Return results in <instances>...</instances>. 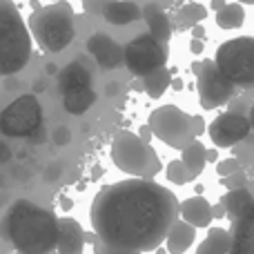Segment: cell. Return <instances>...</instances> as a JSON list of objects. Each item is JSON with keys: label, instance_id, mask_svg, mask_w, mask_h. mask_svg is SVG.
Instances as JSON below:
<instances>
[{"label": "cell", "instance_id": "6da1fadb", "mask_svg": "<svg viewBox=\"0 0 254 254\" xmlns=\"http://www.w3.org/2000/svg\"><path fill=\"white\" fill-rule=\"evenodd\" d=\"M179 216L176 194L145 179H127L103 188L89 212L98 241L134 252L158 250Z\"/></svg>", "mask_w": 254, "mask_h": 254}, {"label": "cell", "instance_id": "7a4b0ae2", "mask_svg": "<svg viewBox=\"0 0 254 254\" xmlns=\"http://www.w3.org/2000/svg\"><path fill=\"white\" fill-rule=\"evenodd\" d=\"M0 237L22 254H52L58 248L61 219L52 210L18 198L0 221Z\"/></svg>", "mask_w": 254, "mask_h": 254}, {"label": "cell", "instance_id": "3957f363", "mask_svg": "<svg viewBox=\"0 0 254 254\" xmlns=\"http://www.w3.org/2000/svg\"><path fill=\"white\" fill-rule=\"evenodd\" d=\"M31 58V36L13 0H0V76L25 69Z\"/></svg>", "mask_w": 254, "mask_h": 254}, {"label": "cell", "instance_id": "277c9868", "mask_svg": "<svg viewBox=\"0 0 254 254\" xmlns=\"http://www.w3.org/2000/svg\"><path fill=\"white\" fill-rule=\"evenodd\" d=\"M29 29L43 52H63L76 36L74 9L69 2H54L34 9V13L29 16Z\"/></svg>", "mask_w": 254, "mask_h": 254}, {"label": "cell", "instance_id": "5b68a950", "mask_svg": "<svg viewBox=\"0 0 254 254\" xmlns=\"http://www.w3.org/2000/svg\"><path fill=\"white\" fill-rule=\"evenodd\" d=\"M112 161L125 174H131L134 179L152 181L161 172V158L152 149V145L143 143L138 134L134 131H119L112 140Z\"/></svg>", "mask_w": 254, "mask_h": 254}, {"label": "cell", "instance_id": "8992f818", "mask_svg": "<svg viewBox=\"0 0 254 254\" xmlns=\"http://www.w3.org/2000/svg\"><path fill=\"white\" fill-rule=\"evenodd\" d=\"M214 63L234 87H254V38L239 36L216 49Z\"/></svg>", "mask_w": 254, "mask_h": 254}, {"label": "cell", "instance_id": "52a82bcc", "mask_svg": "<svg viewBox=\"0 0 254 254\" xmlns=\"http://www.w3.org/2000/svg\"><path fill=\"white\" fill-rule=\"evenodd\" d=\"M147 125L158 140H163L167 147L181 149V152L188 149L196 140V134H194V116L185 114L183 110H179L174 105L156 107L149 114Z\"/></svg>", "mask_w": 254, "mask_h": 254}, {"label": "cell", "instance_id": "ba28073f", "mask_svg": "<svg viewBox=\"0 0 254 254\" xmlns=\"http://www.w3.org/2000/svg\"><path fill=\"white\" fill-rule=\"evenodd\" d=\"M170 56L165 43L156 40L152 34H143L125 45V67L136 78H147L149 74L163 69Z\"/></svg>", "mask_w": 254, "mask_h": 254}, {"label": "cell", "instance_id": "9c48e42d", "mask_svg": "<svg viewBox=\"0 0 254 254\" xmlns=\"http://www.w3.org/2000/svg\"><path fill=\"white\" fill-rule=\"evenodd\" d=\"M40 127H43V110L34 94L16 98L0 112V131L4 136L22 138V136H31Z\"/></svg>", "mask_w": 254, "mask_h": 254}, {"label": "cell", "instance_id": "30bf717a", "mask_svg": "<svg viewBox=\"0 0 254 254\" xmlns=\"http://www.w3.org/2000/svg\"><path fill=\"white\" fill-rule=\"evenodd\" d=\"M192 71L196 74V87H198V101L203 110H216L225 105L234 94V85L223 76V71L216 67L214 61L194 63Z\"/></svg>", "mask_w": 254, "mask_h": 254}, {"label": "cell", "instance_id": "8fae6325", "mask_svg": "<svg viewBox=\"0 0 254 254\" xmlns=\"http://www.w3.org/2000/svg\"><path fill=\"white\" fill-rule=\"evenodd\" d=\"M250 129L252 125L248 116L239 114V112H225L212 121L207 127V134L216 147H232V145L246 140Z\"/></svg>", "mask_w": 254, "mask_h": 254}, {"label": "cell", "instance_id": "7c38bea8", "mask_svg": "<svg viewBox=\"0 0 254 254\" xmlns=\"http://www.w3.org/2000/svg\"><path fill=\"white\" fill-rule=\"evenodd\" d=\"M87 52L96 58V63L103 69H116V67H121V63L125 65V47H121L110 36L94 34L87 40Z\"/></svg>", "mask_w": 254, "mask_h": 254}, {"label": "cell", "instance_id": "4fadbf2b", "mask_svg": "<svg viewBox=\"0 0 254 254\" xmlns=\"http://www.w3.org/2000/svg\"><path fill=\"white\" fill-rule=\"evenodd\" d=\"M85 248V230L71 216L61 219V237H58V254H83Z\"/></svg>", "mask_w": 254, "mask_h": 254}, {"label": "cell", "instance_id": "5bb4252c", "mask_svg": "<svg viewBox=\"0 0 254 254\" xmlns=\"http://www.w3.org/2000/svg\"><path fill=\"white\" fill-rule=\"evenodd\" d=\"M181 219L185 223H190L192 228H210L212 219H214V212H212V205L207 198L192 196L181 203Z\"/></svg>", "mask_w": 254, "mask_h": 254}, {"label": "cell", "instance_id": "9a60e30c", "mask_svg": "<svg viewBox=\"0 0 254 254\" xmlns=\"http://www.w3.org/2000/svg\"><path fill=\"white\" fill-rule=\"evenodd\" d=\"M230 254H254V207L232 225V252Z\"/></svg>", "mask_w": 254, "mask_h": 254}, {"label": "cell", "instance_id": "2e32d148", "mask_svg": "<svg viewBox=\"0 0 254 254\" xmlns=\"http://www.w3.org/2000/svg\"><path fill=\"white\" fill-rule=\"evenodd\" d=\"M92 85V74L85 65H80L78 61L69 63L67 67H63L58 71V89L63 94L69 92H78V89H89Z\"/></svg>", "mask_w": 254, "mask_h": 254}, {"label": "cell", "instance_id": "e0dca14e", "mask_svg": "<svg viewBox=\"0 0 254 254\" xmlns=\"http://www.w3.org/2000/svg\"><path fill=\"white\" fill-rule=\"evenodd\" d=\"M143 20L147 22L149 34H152L154 38L161 40V43H165V45L170 43V38H172V20L167 18V13L163 11L156 2H147L143 7Z\"/></svg>", "mask_w": 254, "mask_h": 254}, {"label": "cell", "instance_id": "ac0fdd59", "mask_svg": "<svg viewBox=\"0 0 254 254\" xmlns=\"http://www.w3.org/2000/svg\"><path fill=\"white\" fill-rule=\"evenodd\" d=\"M196 239V228H192L190 223H185L183 219H179L174 225H172L170 234L165 239V246L170 254H183L190 250V246Z\"/></svg>", "mask_w": 254, "mask_h": 254}, {"label": "cell", "instance_id": "d6986e66", "mask_svg": "<svg viewBox=\"0 0 254 254\" xmlns=\"http://www.w3.org/2000/svg\"><path fill=\"white\" fill-rule=\"evenodd\" d=\"M103 18L110 25H129V22H136L143 18V9L136 2H131V0H114L105 9Z\"/></svg>", "mask_w": 254, "mask_h": 254}, {"label": "cell", "instance_id": "ffe728a7", "mask_svg": "<svg viewBox=\"0 0 254 254\" xmlns=\"http://www.w3.org/2000/svg\"><path fill=\"white\" fill-rule=\"evenodd\" d=\"M232 252V232L223 228H212L203 243L196 248V254H230Z\"/></svg>", "mask_w": 254, "mask_h": 254}, {"label": "cell", "instance_id": "44dd1931", "mask_svg": "<svg viewBox=\"0 0 254 254\" xmlns=\"http://www.w3.org/2000/svg\"><path fill=\"white\" fill-rule=\"evenodd\" d=\"M221 203H223V207L228 210V214L232 216V221H237L254 207V196L248 190H234V192L225 194V196L221 198Z\"/></svg>", "mask_w": 254, "mask_h": 254}, {"label": "cell", "instance_id": "7402d4cb", "mask_svg": "<svg viewBox=\"0 0 254 254\" xmlns=\"http://www.w3.org/2000/svg\"><path fill=\"white\" fill-rule=\"evenodd\" d=\"M96 103V92L92 87L89 89H78V92H69V94H63V107H65L69 114H85L89 107Z\"/></svg>", "mask_w": 254, "mask_h": 254}, {"label": "cell", "instance_id": "603a6c76", "mask_svg": "<svg viewBox=\"0 0 254 254\" xmlns=\"http://www.w3.org/2000/svg\"><path fill=\"white\" fill-rule=\"evenodd\" d=\"M207 9L201 2H188L174 13V27L179 29H194L201 20H205Z\"/></svg>", "mask_w": 254, "mask_h": 254}, {"label": "cell", "instance_id": "cb8c5ba5", "mask_svg": "<svg viewBox=\"0 0 254 254\" xmlns=\"http://www.w3.org/2000/svg\"><path fill=\"white\" fill-rule=\"evenodd\" d=\"M181 161H183V165L188 167L190 174L196 179V176L203 172L205 163H207V149L203 147L201 140H194V143L190 145L188 149H183V154H181Z\"/></svg>", "mask_w": 254, "mask_h": 254}, {"label": "cell", "instance_id": "d4e9b609", "mask_svg": "<svg viewBox=\"0 0 254 254\" xmlns=\"http://www.w3.org/2000/svg\"><path fill=\"white\" fill-rule=\"evenodd\" d=\"M140 80H143L145 94L156 101V98H161L163 94L167 92V87L172 85V71L167 69V67H163V69L154 71V74H149L147 78H140Z\"/></svg>", "mask_w": 254, "mask_h": 254}, {"label": "cell", "instance_id": "484cf974", "mask_svg": "<svg viewBox=\"0 0 254 254\" xmlns=\"http://www.w3.org/2000/svg\"><path fill=\"white\" fill-rule=\"evenodd\" d=\"M243 20H246V9L239 2L228 4L225 9H221V11L216 13V25H219L221 29H237V27L243 25Z\"/></svg>", "mask_w": 254, "mask_h": 254}, {"label": "cell", "instance_id": "4316f807", "mask_svg": "<svg viewBox=\"0 0 254 254\" xmlns=\"http://www.w3.org/2000/svg\"><path fill=\"white\" fill-rule=\"evenodd\" d=\"M165 176H167V181L170 183H174V185H185V183H190V181H194V176L188 172V167L183 165V161H172V163H167V167H165Z\"/></svg>", "mask_w": 254, "mask_h": 254}, {"label": "cell", "instance_id": "83f0119b", "mask_svg": "<svg viewBox=\"0 0 254 254\" xmlns=\"http://www.w3.org/2000/svg\"><path fill=\"white\" fill-rule=\"evenodd\" d=\"M112 2L114 0H83V9L87 16H103Z\"/></svg>", "mask_w": 254, "mask_h": 254}, {"label": "cell", "instance_id": "f1b7e54d", "mask_svg": "<svg viewBox=\"0 0 254 254\" xmlns=\"http://www.w3.org/2000/svg\"><path fill=\"white\" fill-rule=\"evenodd\" d=\"M239 172V161L237 158H225V161L216 163V174H221V179H228V176L237 174Z\"/></svg>", "mask_w": 254, "mask_h": 254}, {"label": "cell", "instance_id": "f546056e", "mask_svg": "<svg viewBox=\"0 0 254 254\" xmlns=\"http://www.w3.org/2000/svg\"><path fill=\"white\" fill-rule=\"evenodd\" d=\"M221 183H223L230 192H234V190H246L248 179H246V174H243V172H237V174L228 176V179H221Z\"/></svg>", "mask_w": 254, "mask_h": 254}, {"label": "cell", "instance_id": "4dcf8cb0", "mask_svg": "<svg viewBox=\"0 0 254 254\" xmlns=\"http://www.w3.org/2000/svg\"><path fill=\"white\" fill-rule=\"evenodd\" d=\"M52 140L56 145H67L71 140V131H69V127L67 125H56L52 129Z\"/></svg>", "mask_w": 254, "mask_h": 254}, {"label": "cell", "instance_id": "1f68e13d", "mask_svg": "<svg viewBox=\"0 0 254 254\" xmlns=\"http://www.w3.org/2000/svg\"><path fill=\"white\" fill-rule=\"evenodd\" d=\"M94 254H143V252H134V250H121V248H112V246H105V243L98 241L94 246Z\"/></svg>", "mask_w": 254, "mask_h": 254}, {"label": "cell", "instance_id": "d6a6232c", "mask_svg": "<svg viewBox=\"0 0 254 254\" xmlns=\"http://www.w3.org/2000/svg\"><path fill=\"white\" fill-rule=\"evenodd\" d=\"M61 170H63L61 163H56V165L47 167V172H45V181H56L58 176H61Z\"/></svg>", "mask_w": 254, "mask_h": 254}, {"label": "cell", "instance_id": "836d02e7", "mask_svg": "<svg viewBox=\"0 0 254 254\" xmlns=\"http://www.w3.org/2000/svg\"><path fill=\"white\" fill-rule=\"evenodd\" d=\"M152 129H149V125H143V127H140V129H138V138L140 140H143V143H147L149 145V140H152Z\"/></svg>", "mask_w": 254, "mask_h": 254}, {"label": "cell", "instance_id": "e575fe53", "mask_svg": "<svg viewBox=\"0 0 254 254\" xmlns=\"http://www.w3.org/2000/svg\"><path fill=\"white\" fill-rule=\"evenodd\" d=\"M205 131V121L201 119V116H194V134H196V138Z\"/></svg>", "mask_w": 254, "mask_h": 254}, {"label": "cell", "instance_id": "d590c367", "mask_svg": "<svg viewBox=\"0 0 254 254\" xmlns=\"http://www.w3.org/2000/svg\"><path fill=\"white\" fill-rule=\"evenodd\" d=\"M9 158H11V149H9L7 145L0 140V163H7Z\"/></svg>", "mask_w": 254, "mask_h": 254}, {"label": "cell", "instance_id": "8d00e7d4", "mask_svg": "<svg viewBox=\"0 0 254 254\" xmlns=\"http://www.w3.org/2000/svg\"><path fill=\"white\" fill-rule=\"evenodd\" d=\"M190 52H192V54H201L203 52V40H196V38L190 40Z\"/></svg>", "mask_w": 254, "mask_h": 254}, {"label": "cell", "instance_id": "74e56055", "mask_svg": "<svg viewBox=\"0 0 254 254\" xmlns=\"http://www.w3.org/2000/svg\"><path fill=\"white\" fill-rule=\"evenodd\" d=\"M212 212H214V219H223V216L228 214V210L223 207V203H219V205H212Z\"/></svg>", "mask_w": 254, "mask_h": 254}, {"label": "cell", "instance_id": "f35d334b", "mask_svg": "<svg viewBox=\"0 0 254 254\" xmlns=\"http://www.w3.org/2000/svg\"><path fill=\"white\" fill-rule=\"evenodd\" d=\"M210 7L214 9L216 13H219L221 9H225V7H228V0H212V2H210Z\"/></svg>", "mask_w": 254, "mask_h": 254}, {"label": "cell", "instance_id": "ab89813d", "mask_svg": "<svg viewBox=\"0 0 254 254\" xmlns=\"http://www.w3.org/2000/svg\"><path fill=\"white\" fill-rule=\"evenodd\" d=\"M192 36H194L196 40H203V36H205V29H203L201 25H196V27L192 29Z\"/></svg>", "mask_w": 254, "mask_h": 254}, {"label": "cell", "instance_id": "60d3db41", "mask_svg": "<svg viewBox=\"0 0 254 254\" xmlns=\"http://www.w3.org/2000/svg\"><path fill=\"white\" fill-rule=\"evenodd\" d=\"M216 158H219V152H216V149H207V161L216 163Z\"/></svg>", "mask_w": 254, "mask_h": 254}, {"label": "cell", "instance_id": "b9f144b4", "mask_svg": "<svg viewBox=\"0 0 254 254\" xmlns=\"http://www.w3.org/2000/svg\"><path fill=\"white\" fill-rule=\"evenodd\" d=\"M45 71H47V74H58V69H56V65H54V63L45 65Z\"/></svg>", "mask_w": 254, "mask_h": 254}, {"label": "cell", "instance_id": "7bdbcfd3", "mask_svg": "<svg viewBox=\"0 0 254 254\" xmlns=\"http://www.w3.org/2000/svg\"><path fill=\"white\" fill-rule=\"evenodd\" d=\"M116 89H119V83H110V87H107V94H116Z\"/></svg>", "mask_w": 254, "mask_h": 254}, {"label": "cell", "instance_id": "ee69618b", "mask_svg": "<svg viewBox=\"0 0 254 254\" xmlns=\"http://www.w3.org/2000/svg\"><path fill=\"white\" fill-rule=\"evenodd\" d=\"M174 89H183V80L181 78H174Z\"/></svg>", "mask_w": 254, "mask_h": 254}, {"label": "cell", "instance_id": "f6af8a7d", "mask_svg": "<svg viewBox=\"0 0 254 254\" xmlns=\"http://www.w3.org/2000/svg\"><path fill=\"white\" fill-rule=\"evenodd\" d=\"M248 119H250V125H252V129H254V105H252V110H250V116H248Z\"/></svg>", "mask_w": 254, "mask_h": 254}, {"label": "cell", "instance_id": "bcb514c9", "mask_svg": "<svg viewBox=\"0 0 254 254\" xmlns=\"http://www.w3.org/2000/svg\"><path fill=\"white\" fill-rule=\"evenodd\" d=\"M239 4H254V0H237Z\"/></svg>", "mask_w": 254, "mask_h": 254}, {"label": "cell", "instance_id": "7dc6e473", "mask_svg": "<svg viewBox=\"0 0 254 254\" xmlns=\"http://www.w3.org/2000/svg\"><path fill=\"white\" fill-rule=\"evenodd\" d=\"M56 2H65V0H56Z\"/></svg>", "mask_w": 254, "mask_h": 254}, {"label": "cell", "instance_id": "c3c4849f", "mask_svg": "<svg viewBox=\"0 0 254 254\" xmlns=\"http://www.w3.org/2000/svg\"><path fill=\"white\" fill-rule=\"evenodd\" d=\"M13 254H22V252H13Z\"/></svg>", "mask_w": 254, "mask_h": 254}]
</instances>
